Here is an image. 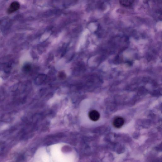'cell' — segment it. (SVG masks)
I'll list each match as a JSON object with an SVG mask.
<instances>
[{
	"label": "cell",
	"instance_id": "cell-1",
	"mask_svg": "<svg viewBox=\"0 0 162 162\" xmlns=\"http://www.w3.org/2000/svg\"><path fill=\"white\" fill-rule=\"evenodd\" d=\"M124 120L123 118L120 116H117L114 118L113 121V126L116 128H120L123 125Z\"/></svg>",
	"mask_w": 162,
	"mask_h": 162
},
{
	"label": "cell",
	"instance_id": "cell-4",
	"mask_svg": "<svg viewBox=\"0 0 162 162\" xmlns=\"http://www.w3.org/2000/svg\"><path fill=\"white\" fill-rule=\"evenodd\" d=\"M134 1L133 0H121L119 1L121 5L124 6H130L132 4Z\"/></svg>",
	"mask_w": 162,
	"mask_h": 162
},
{
	"label": "cell",
	"instance_id": "cell-5",
	"mask_svg": "<svg viewBox=\"0 0 162 162\" xmlns=\"http://www.w3.org/2000/svg\"><path fill=\"white\" fill-rule=\"evenodd\" d=\"M24 70L25 71H28L30 69V66L29 65H26L24 67Z\"/></svg>",
	"mask_w": 162,
	"mask_h": 162
},
{
	"label": "cell",
	"instance_id": "cell-2",
	"mask_svg": "<svg viewBox=\"0 0 162 162\" xmlns=\"http://www.w3.org/2000/svg\"><path fill=\"white\" fill-rule=\"evenodd\" d=\"M88 116L90 119L92 121H96L100 119V115L99 112L95 110H93L90 111Z\"/></svg>",
	"mask_w": 162,
	"mask_h": 162
},
{
	"label": "cell",
	"instance_id": "cell-3",
	"mask_svg": "<svg viewBox=\"0 0 162 162\" xmlns=\"http://www.w3.org/2000/svg\"><path fill=\"white\" fill-rule=\"evenodd\" d=\"M20 4L18 2H13L10 5L8 9V13L10 14L17 11L20 8Z\"/></svg>",
	"mask_w": 162,
	"mask_h": 162
}]
</instances>
